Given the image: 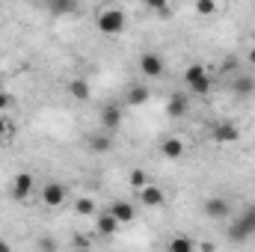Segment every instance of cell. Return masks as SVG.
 <instances>
[{"label":"cell","instance_id":"1","mask_svg":"<svg viewBox=\"0 0 255 252\" xmlns=\"http://www.w3.org/2000/svg\"><path fill=\"white\" fill-rule=\"evenodd\" d=\"M95 27H98L104 36H119V33H125L128 18H125L122 9H101L98 18H95Z\"/></svg>","mask_w":255,"mask_h":252},{"label":"cell","instance_id":"2","mask_svg":"<svg viewBox=\"0 0 255 252\" xmlns=\"http://www.w3.org/2000/svg\"><path fill=\"white\" fill-rule=\"evenodd\" d=\"M184 83H187V89L196 92V95H208L211 92V77H208V71H205L202 63H190L184 68Z\"/></svg>","mask_w":255,"mask_h":252},{"label":"cell","instance_id":"3","mask_svg":"<svg viewBox=\"0 0 255 252\" xmlns=\"http://www.w3.org/2000/svg\"><path fill=\"white\" fill-rule=\"evenodd\" d=\"M139 71L148 77V80H157V77H163V71H166V65H163V57L160 54H142L139 57Z\"/></svg>","mask_w":255,"mask_h":252},{"label":"cell","instance_id":"4","mask_svg":"<svg viewBox=\"0 0 255 252\" xmlns=\"http://www.w3.org/2000/svg\"><path fill=\"white\" fill-rule=\"evenodd\" d=\"M33 187H36L33 172H18V175L12 178V199H18V202L30 199V196H33Z\"/></svg>","mask_w":255,"mask_h":252},{"label":"cell","instance_id":"5","mask_svg":"<svg viewBox=\"0 0 255 252\" xmlns=\"http://www.w3.org/2000/svg\"><path fill=\"white\" fill-rule=\"evenodd\" d=\"M63 202H65V187L60 181H48L42 187V205L45 208H60Z\"/></svg>","mask_w":255,"mask_h":252},{"label":"cell","instance_id":"6","mask_svg":"<svg viewBox=\"0 0 255 252\" xmlns=\"http://www.w3.org/2000/svg\"><path fill=\"white\" fill-rule=\"evenodd\" d=\"M211 136H214V142H238L241 139V127L235 122H217L211 127Z\"/></svg>","mask_w":255,"mask_h":252},{"label":"cell","instance_id":"7","mask_svg":"<svg viewBox=\"0 0 255 252\" xmlns=\"http://www.w3.org/2000/svg\"><path fill=\"white\" fill-rule=\"evenodd\" d=\"M253 235H255V220H253V214L247 211V214L232 226L229 238H232V241H247V238H253Z\"/></svg>","mask_w":255,"mask_h":252},{"label":"cell","instance_id":"8","mask_svg":"<svg viewBox=\"0 0 255 252\" xmlns=\"http://www.w3.org/2000/svg\"><path fill=\"white\" fill-rule=\"evenodd\" d=\"M202 211H205V217H211V220H223V217H229V202H226L223 196H211V199L202 202Z\"/></svg>","mask_w":255,"mask_h":252},{"label":"cell","instance_id":"9","mask_svg":"<svg viewBox=\"0 0 255 252\" xmlns=\"http://www.w3.org/2000/svg\"><path fill=\"white\" fill-rule=\"evenodd\" d=\"M101 127H104L107 133H113V130L122 127V107H119V104H107V107L101 110Z\"/></svg>","mask_w":255,"mask_h":252},{"label":"cell","instance_id":"10","mask_svg":"<svg viewBox=\"0 0 255 252\" xmlns=\"http://www.w3.org/2000/svg\"><path fill=\"white\" fill-rule=\"evenodd\" d=\"M187 110H190L187 95H184V92H172L169 101H166V113H169L172 119H181V116H187Z\"/></svg>","mask_w":255,"mask_h":252},{"label":"cell","instance_id":"11","mask_svg":"<svg viewBox=\"0 0 255 252\" xmlns=\"http://www.w3.org/2000/svg\"><path fill=\"white\" fill-rule=\"evenodd\" d=\"M160 157H166V160H181V157H184V139L166 136V139L160 142Z\"/></svg>","mask_w":255,"mask_h":252},{"label":"cell","instance_id":"12","mask_svg":"<svg viewBox=\"0 0 255 252\" xmlns=\"http://www.w3.org/2000/svg\"><path fill=\"white\" fill-rule=\"evenodd\" d=\"M148 98H151V92H148V86H142V83L128 86V92H125L128 107H142V104H148Z\"/></svg>","mask_w":255,"mask_h":252},{"label":"cell","instance_id":"13","mask_svg":"<svg viewBox=\"0 0 255 252\" xmlns=\"http://www.w3.org/2000/svg\"><path fill=\"white\" fill-rule=\"evenodd\" d=\"M139 202H142V205H148V208H160V205L166 202V193H163L160 187H154V184L148 181L145 187L139 190Z\"/></svg>","mask_w":255,"mask_h":252},{"label":"cell","instance_id":"14","mask_svg":"<svg viewBox=\"0 0 255 252\" xmlns=\"http://www.w3.org/2000/svg\"><path fill=\"white\" fill-rule=\"evenodd\" d=\"M110 214L125 226V223H133V217H136V208L125 202V199H116V202H110Z\"/></svg>","mask_w":255,"mask_h":252},{"label":"cell","instance_id":"15","mask_svg":"<svg viewBox=\"0 0 255 252\" xmlns=\"http://www.w3.org/2000/svg\"><path fill=\"white\" fill-rule=\"evenodd\" d=\"M86 145H89L92 151L104 154V151H110V148H113V133H107V130L101 127V133H89V136H86Z\"/></svg>","mask_w":255,"mask_h":252},{"label":"cell","instance_id":"16","mask_svg":"<svg viewBox=\"0 0 255 252\" xmlns=\"http://www.w3.org/2000/svg\"><path fill=\"white\" fill-rule=\"evenodd\" d=\"M68 95H71L74 101H89V95H92V89H89V83H86V80H80V77H74V80L68 83Z\"/></svg>","mask_w":255,"mask_h":252},{"label":"cell","instance_id":"17","mask_svg":"<svg viewBox=\"0 0 255 252\" xmlns=\"http://www.w3.org/2000/svg\"><path fill=\"white\" fill-rule=\"evenodd\" d=\"M119 226H122V223H119L110 211H107V214H101V217H98V223H95L98 235H116V232H119Z\"/></svg>","mask_w":255,"mask_h":252},{"label":"cell","instance_id":"18","mask_svg":"<svg viewBox=\"0 0 255 252\" xmlns=\"http://www.w3.org/2000/svg\"><path fill=\"white\" fill-rule=\"evenodd\" d=\"M232 92H235V95H241V98H244V95H253V92H255V80H253V77H244V74H241V77H235V80H232Z\"/></svg>","mask_w":255,"mask_h":252},{"label":"cell","instance_id":"19","mask_svg":"<svg viewBox=\"0 0 255 252\" xmlns=\"http://www.w3.org/2000/svg\"><path fill=\"white\" fill-rule=\"evenodd\" d=\"M48 9H51V15H71L74 9H77V0H48Z\"/></svg>","mask_w":255,"mask_h":252},{"label":"cell","instance_id":"20","mask_svg":"<svg viewBox=\"0 0 255 252\" xmlns=\"http://www.w3.org/2000/svg\"><path fill=\"white\" fill-rule=\"evenodd\" d=\"M193 9H196V15H202V18H214V15H217V0H196Z\"/></svg>","mask_w":255,"mask_h":252},{"label":"cell","instance_id":"21","mask_svg":"<svg viewBox=\"0 0 255 252\" xmlns=\"http://www.w3.org/2000/svg\"><path fill=\"white\" fill-rule=\"evenodd\" d=\"M128 184L133 190H142L145 184H148V175H145V169H130L128 172Z\"/></svg>","mask_w":255,"mask_h":252},{"label":"cell","instance_id":"22","mask_svg":"<svg viewBox=\"0 0 255 252\" xmlns=\"http://www.w3.org/2000/svg\"><path fill=\"white\" fill-rule=\"evenodd\" d=\"M74 211H77L80 217H89V214H95V199H89V196H80V199L74 202Z\"/></svg>","mask_w":255,"mask_h":252},{"label":"cell","instance_id":"23","mask_svg":"<svg viewBox=\"0 0 255 252\" xmlns=\"http://www.w3.org/2000/svg\"><path fill=\"white\" fill-rule=\"evenodd\" d=\"M169 250L172 252H193L196 244H193L190 238H172V241H169Z\"/></svg>","mask_w":255,"mask_h":252},{"label":"cell","instance_id":"24","mask_svg":"<svg viewBox=\"0 0 255 252\" xmlns=\"http://www.w3.org/2000/svg\"><path fill=\"white\" fill-rule=\"evenodd\" d=\"M151 12H157L160 18H169V0H142Z\"/></svg>","mask_w":255,"mask_h":252},{"label":"cell","instance_id":"25","mask_svg":"<svg viewBox=\"0 0 255 252\" xmlns=\"http://www.w3.org/2000/svg\"><path fill=\"white\" fill-rule=\"evenodd\" d=\"M12 136H15V125L0 113V142H6V139H12Z\"/></svg>","mask_w":255,"mask_h":252},{"label":"cell","instance_id":"26","mask_svg":"<svg viewBox=\"0 0 255 252\" xmlns=\"http://www.w3.org/2000/svg\"><path fill=\"white\" fill-rule=\"evenodd\" d=\"M15 104V98H12V92H6V89H0V113L3 110H9Z\"/></svg>","mask_w":255,"mask_h":252},{"label":"cell","instance_id":"27","mask_svg":"<svg viewBox=\"0 0 255 252\" xmlns=\"http://www.w3.org/2000/svg\"><path fill=\"white\" fill-rule=\"evenodd\" d=\"M235 65H238V60H235V57H229V60L223 63V68H235Z\"/></svg>","mask_w":255,"mask_h":252},{"label":"cell","instance_id":"28","mask_svg":"<svg viewBox=\"0 0 255 252\" xmlns=\"http://www.w3.org/2000/svg\"><path fill=\"white\" fill-rule=\"evenodd\" d=\"M247 63H250V65H253V68H255V48H253V51H250V54H247Z\"/></svg>","mask_w":255,"mask_h":252},{"label":"cell","instance_id":"29","mask_svg":"<svg viewBox=\"0 0 255 252\" xmlns=\"http://www.w3.org/2000/svg\"><path fill=\"white\" fill-rule=\"evenodd\" d=\"M3 86H6V80H3V74H0V89H3Z\"/></svg>","mask_w":255,"mask_h":252},{"label":"cell","instance_id":"30","mask_svg":"<svg viewBox=\"0 0 255 252\" xmlns=\"http://www.w3.org/2000/svg\"><path fill=\"white\" fill-rule=\"evenodd\" d=\"M250 214H253V220H255V202H253V208H250Z\"/></svg>","mask_w":255,"mask_h":252}]
</instances>
